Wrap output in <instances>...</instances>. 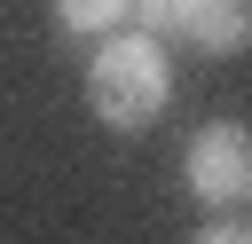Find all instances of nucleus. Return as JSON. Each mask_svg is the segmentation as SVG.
I'll return each mask as SVG.
<instances>
[{
	"mask_svg": "<svg viewBox=\"0 0 252 244\" xmlns=\"http://www.w3.org/2000/svg\"><path fill=\"white\" fill-rule=\"evenodd\" d=\"M173 94V71H165V47L142 39V31H102L94 63H87V110L118 134H142Z\"/></svg>",
	"mask_w": 252,
	"mask_h": 244,
	"instance_id": "f257e3e1",
	"label": "nucleus"
},
{
	"mask_svg": "<svg viewBox=\"0 0 252 244\" xmlns=\"http://www.w3.org/2000/svg\"><path fill=\"white\" fill-rule=\"evenodd\" d=\"M189 189L213 205V213H236L244 197H252V142H244V126H205L197 142H189Z\"/></svg>",
	"mask_w": 252,
	"mask_h": 244,
	"instance_id": "f03ea898",
	"label": "nucleus"
},
{
	"mask_svg": "<svg viewBox=\"0 0 252 244\" xmlns=\"http://www.w3.org/2000/svg\"><path fill=\"white\" fill-rule=\"evenodd\" d=\"M173 31H189L205 55H236L252 39V0H173Z\"/></svg>",
	"mask_w": 252,
	"mask_h": 244,
	"instance_id": "7ed1b4c3",
	"label": "nucleus"
},
{
	"mask_svg": "<svg viewBox=\"0 0 252 244\" xmlns=\"http://www.w3.org/2000/svg\"><path fill=\"white\" fill-rule=\"evenodd\" d=\"M63 31H118L126 24V0H55Z\"/></svg>",
	"mask_w": 252,
	"mask_h": 244,
	"instance_id": "20e7f679",
	"label": "nucleus"
},
{
	"mask_svg": "<svg viewBox=\"0 0 252 244\" xmlns=\"http://www.w3.org/2000/svg\"><path fill=\"white\" fill-rule=\"evenodd\" d=\"M126 31L165 39V31H173V0H126Z\"/></svg>",
	"mask_w": 252,
	"mask_h": 244,
	"instance_id": "39448f33",
	"label": "nucleus"
},
{
	"mask_svg": "<svg viewBox=\"0 0 252 244\" xmlns=\"http://www.w3.org/2000/svg\"><path fill=\"white\" fill-rule=\"evenodd\" d=\"M197 244H252V228H244L236 213H220V220H205V228H197Z\"/></svg>",
	"mask_w": 252,
	"mask_h": 244,
	"instance_id": "423d86ee",
	"label": "nucleus"
}]
</instances>
